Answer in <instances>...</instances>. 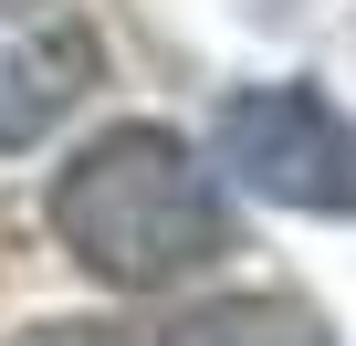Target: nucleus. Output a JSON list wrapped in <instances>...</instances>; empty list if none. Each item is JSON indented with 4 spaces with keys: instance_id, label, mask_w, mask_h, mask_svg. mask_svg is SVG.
Returning a JSON list of instances; mask_svg holds the SVG:
<instances>
[{
    "instance_id": "1",
    "label": "nucleus",
    "mask_w": 356,
    "mask_h": 346,
    "mask_svg": "<svg viewBox=\"0 0 356 346\" xmlns=\"http://www.w3.org/2000/svg\"><path fill=\"white\" fill-rule=\"evenodd\" d=\"M53 231L95 283L126 294H168L231 252V200H220V168L178 136V126H95L63 179H53Z\"/></svg>"
},
{
    "instance_id": "2",
    "label": "nucleus",
    "mask_w": 356,
    "mask_h": 346,
    "mask_svg": "<svg viewBox=\"0 0 356 346\" xmlns=\"http://www.w3.org/2000/svg\"><path fill=\"white\" fill-rule=\"evenodd\" d=\"M210 136L252 200L304 210V221H356V126L314 84H241Z\"/></svg>"
},
{
    "instance_id": "3",
    "label": "nucleus",
    "mask_w": 356,
    "mask_h": 346,
    "mask_svg": "<svg viewBox=\"0 0 356 346\" xmlns=\"http://www.w3.org/2000/svg\"><path fill=\"white\" fill-rule=\"evenodd\" d=\"M95 22L74 0H0V147H32L95 84Z\"/></svg>"
},
{
    "instance_id": "4",
    "label": "nucleus",
    "mask_w": 356,
    "mask_h": 346,
    "mask_svg": "<svg viewBox=\"0 0 356 346\" xmlns=\"http://www.w3.org/2000/svg\"><path fill=\"white\" fill-rule=\"evenodd\" d=\"M157 346H325V325L283 294H220V304H189Z\"/></svg>"
},
{
    "instance_id": "5",
    "label": "nucleus",
    "mask_w": 356,
    "mask_h": 346,
    "mask_svg": "<svg viewBox=\"0 0 356 346\" xmlns=\"http://www.w3.org/2000/svg\"><path fill=\"white\" fill-rule=\"evenodd\" d=\"M11 346H157V336H136V325H32Z\"/></svg>"
}]
</instances>
